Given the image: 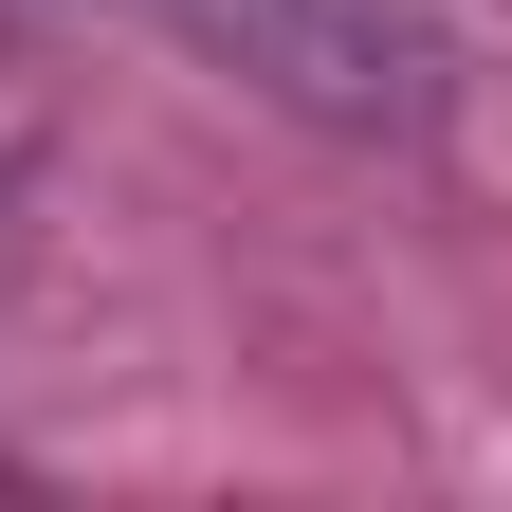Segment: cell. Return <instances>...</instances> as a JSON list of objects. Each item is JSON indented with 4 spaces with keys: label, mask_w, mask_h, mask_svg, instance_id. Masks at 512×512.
<instances>
[{
    "label": "cell",
    "mask_w": 512,
    "mask_h": 512,
    "mask_svg": "<svg viewBox=\"0 0 512 512\" xmlns=\"http://www.w3.org/2000/svg\"><path fill=\"white\" fill-rule=\"evenodd\" d=\"M183 37H220L238 74H275L330 128H403L421 110V0H165Z\"/></svg>",
    "instance_id": "1"
}]
</instances>
